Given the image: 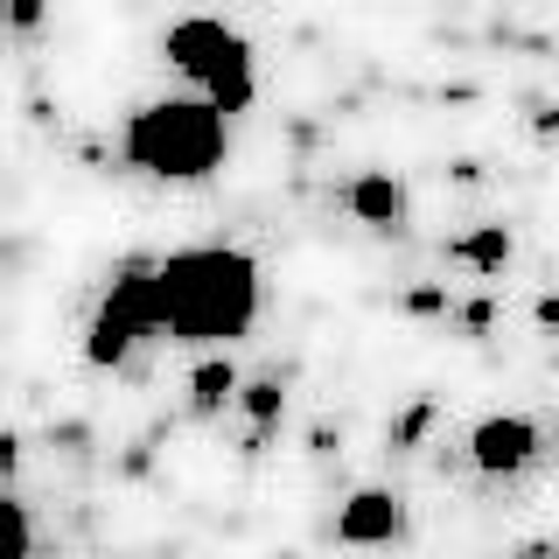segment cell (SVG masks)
Segmentation results:
<instances>
[{
  "label": "cell",
  "instance_id": "cell-1",
  "mask_svg": "<svg viewBox=\"0 0 559 559\" xmlns=\"http://www.w3.org/2000/svg\"><path fill=\"white\" fill-rule=\"evenodd\" d=\"M154 308L175 343H231L259 322V266L231 245L154 259Z\"/></svg>",
  "mask_w": 559,
  "mask_h": 559
},
{
  "label": "cell",
  "instance_id": "cell-2",
  "mask_svg": "<svg viewBox=\"0 0 559 559\" xmlns=\"http://www.w3.org/2000/svg\"><path fill=\"white\" fill-rule=\"evenodd\" d=\"M224 147H231V133L210 98H154L119 133V154L154 182H203L224 168Z\"/></svg>",
  "mask_w": 559,
  "mask_h": 559
},
{
  "label": "cell",
  "instance_id": "cell-3",
  "mask_svg": "<svg viewBox=\"0 0 559 559\" xmlns=\"http://www.w3.org/2000/svg\"><path fill=\"white\" fill-rule=\"evenodd\" d=\"M162 57L182 70L197 92L217 105L224 119L245 112V105L259 98V70H252V43L231 28V22H217V14H182V22H168L162 35Z\"/></svg>",
  "mask_w": 559,
  "mask_h": 559
},
{
  "label": "cell",
  "instance_id": "cell-4",
  "mask_svg": "<svg viewBox=\"0 0 559 559\" xmlns=\"http://www.w3.org/2000/svg\"><path fill=\"white\" fill-rule=\"evenodd\" d=\"M140 336H162V308H154V266L147 259H133V266L112 280L105 308L92 314V329H84V357L105 371V364H119Z\"/></svg>",
  "mask_w": 559,
  "mask_h": 559
},
{
  "label": "cell",
  "instance_id": "cell-5",
  "mask_svg": "<svg viewBox=\"0 0 559 559\" xmlns=\"http://www.w3.org/2000/svg\"><path fill=\"white\" fill-rule=\"evenodd\" d=\"M532 454H538V419H524V413H489L483 427L468 433V462H476L483 476H518Z\"/></svg>",
  "mask_w": 559,
  "mask_h": 559
},
{
  "label": "cell",
  "instance_id": "cell-6",
  "mask_svg": "<svg viewBox=\"0 0 559 559\" xmlns=\"http://www.w3.org/2000/svg\"><path fill=\"white\" fill-rule=\"evenodd\" d=\"M406 532V511H399L392 489H357V497L336 511V538L343 546H392Z\"/></svg>",
  "mask_w": 559,
  "mask_h": 559
},
{
  "label": "cell",
  "instance_id": "cell-7",
  "mask_svg": "<svg viewBox=\"0 0 559 559\" xmlns=\"http://www.w3.org/2000/svg\"><path fill=\"white\" fill-rule=\"evenodd\" d=\"M343 203H349V217L371 224V231H392V224H406V182H399L392 168L357 175V182L343 189Z\"/></svg>",
  "mask_w": 559,
  "mask_h": 559
},
{
  "label": "cell",
  "instance_id": "cell-8",
  "mask_svg": "<svg viewBox=\"0 0 559 559\" xmlns=\"http://www.w3.org/2000/svg\"><path fill=\"white\" fill-rule=\"evenodd\" d=\"M448 259H462V266H476V273H503L511 266V231H503V224H483V231L454 238Z\"/></svg>",
  "mask_w": 559,
  "mask_h": 559
},
{
  "label": "cell",
  "instance_id": "cell-9",
  "mask_svg": "<svg viewBox=\"0 0 559 559\" xmlns=\"http://www.w3.org/2000/svg\"><path fill=\"white\" fill-rule=\"evenodd\" d=\"M231 392H238V364L231 357H203L197 371H189V406L197 413H217Z\"/></svg>",
  "mask_w": 559,
  "mask_h": 559
},
{
  "label": "cell",
  "instance_id": "cell-10",
  "mask_svg": "<svg viewBox=\"0 0 559 559\" xmlns=\"http://www.w3.org/2000/svg\"><path fill=\"white\" fill-rule=\"evenodd\" d=\"M35 552V524H28V511L8 497V483H0V559H28Z\"/></svg>",
  "mask_w": 559,
  "mask_h": 559
},
{
  "label": "cell",
  "instance_id": "cell-11",
  "mask_svg": "<svg viewBox=\"0 0 559 559\" xmlns=\"http://www.w3.org/2000/svg\"><path fill=\"white\" fill-rule=\"evenodd\" d=\"M231 399H238V406L259 419V427H273V419H280V406H287L280 378H238V392H231Z\"/></svg>",
  "mask_w": 559,
  "mask_h": 559
},
{
  "label": "cell",
  "instance_id": "cell-12",
  "mask_svg": "<svg viewBox=\"0 0 559 559\" xmlns=\"http://www.w3.org/2000/svg\"><path fill=\"white\" fill-rule=\"evenodd\" d=\"M406 308H413V314H448V294H441V287H413Z\"/></svg>",
  "mask_w": 559,
  "mask_h": 559
},
{
  "label": "cell",
  "instance_id": "cell-13",
  "mask_svg": "<svg viewBox=\"0 0 559 559\" xmlns=\"http://www.w3.org/2000/svg\"><path fill=\"white\" fill-rule=\"evenodd\" d=\"M8 22L22 28V35H28V28H43V0H8Z\"/></svg>",
  "mask_w": 559,
  "mask_h": 559
},
{
  "label": "cell",
  "instance_id": "cell-14",
  "mask_svg": "<svg viewBox=\"0 0 559 559\" xmlns=\"http://www.w3.org/2000/svg\"><path fill=\"white\" fill-rule=\"evenodd\" d=\"M427 427H433V406H413L406 419H399V448H406V441H419Z\"/></svg>",
  "mask_w": 559,
  "mask_h": 559
},
{
  "label": "cell",
  "instance_id": "cell-15",
  "mask_svg": "<svg viewBox=\"0 0 559 559\" xmlns=\"http://www.w3.org/2000/svg\"><path fill=\"white\" fill-rule=\"evenodd\" d=\"M14 462H22V441H14V433H8V427H0V483H8V476H14Z\"/></svg>",
  "mask_w": 559,
  "mask_h": 559
},
{
  "label": "cell",
  "instance_id": "cell-16",
  "mask_svg": "<svg viewBox=\"0 0 559 559\" xmlns=\"http://www.w3.org/2000/svg\"><path fill=\"white\" fill-rule=\"evenodd\" d=\"M489 314H497L489 301H468V308H462V322H468V329H489Z\"/></svg>",
  "mask_w": 559,
  "mask_h": 559
}]
</instances>
